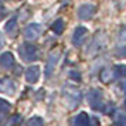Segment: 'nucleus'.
I'll list each match as a JSON object with an SVG mask.
<instances>
[{
  "instance_id": "nucleus-1",
  "label": "nucleus",
  "mask_w": 126,
  "mask_h": 126,
  "mask_svg": "<svg viewBox=\"0 0 126 126\" xmlns=\"http://www.w3.org/2000/svg\"><path fill=\"white\" fill-rule=\"evenodd\" d=\"M95 12H96V7L94 4H82L78 9V17L81 20H89L95 14Z\"/></svg>"
},
{
  "instance_id": "nucleus-2",
  "label": "nucleus",
  "mask_w": 126,
  "mask_h": 126,
  "mask_svg": "<svg viewBox=\"0 0 126 126\" xmlns=\"http://www.w3.org/2000/svg\"><path fill=\"white\" fill-rule=\"evenodd\" d=\"M89 103L94 109H101L102 110V95L98 91H91L89 92Z\"/></svg>"
},
{
  "instance_id": "nucleus-3",
  "label": "nucleus",
  "mask_w": 126,
  "mask_h": 126,
  "mask_svg": "<svg viewBox=\"0 0 126 126\" xmlns=\"http://www.w3.org/2000/svg\"><path fill=\"white\" fill-rule=\"evenodd\" d=\"M86 35H88V30L85 27H77L74 33V38H72V43H74L75 46H81L84 40L86 38Z\"/></svg>"
},
{
  "instance_id": "nucleus-4",
  "label": "nucleus",
  "mask_w": 126,
  "mask_h": 126,
  "mask_svg": "<svg viewBox=\"0 0 126 126\" xmlns=\"http://www.w3.org/2000/svg\"><path fill=\"white\" fill-rule=\"evenodd\" d=\"M20 52H21L24 60H29V61L30 60H35V57H37V50L33 46H23Z\"/></svg>"
},
{
  "instance_id": "nucleus-5",
  "label": "nucleus",
  "mask_w": 126,
  "mask_h": 126,
  "mask_svg": "<svg viewBox=\"0 0 126 126\" xmlns=\"http://www.w3.org/2000/svg\"><path fill=\"white\" fill-rule=\"evenodd\" d=\"M41 33V27L38 24H31L29 29L26 30V35L27 38H37Z\"/></svg>"
},
{
  "instance_id": "nucleus-6",
  "label": "nucleus",
  "mask_w": 126,
  "mask_h": 126,
  "mask_svg": "<svg viewBox=\"0 0 126 126\" xmlns=\"http://www.w3.org/2000/svg\"><path fill=\"white\" fill-rule=\"evenodd\" d=\"M38 77H40V68L38 67H31V68H29L27 74H26V78L30 82H35V81L38 79Z\"/></svg>"
},
{
  "instance_id": "nucleus-7",
  "label": "nucleus",
  "mask_w": 126,
  "mask_h": 126,
  "mask_svg": "<svg viewBox=\"0 0 126 126\" xmlns=\"http://www.w3.org/2000/svg\"><path fill=\"white\" fill-rule=\"evenodd\" d=\"M74 123L75 125H88L89 123V118H88V115L85 113V112H81L79 115H77V118L74 119Z\"/></svg>"
},
{
  "instance_id": "nucleus-8",
  "label": "nucleus",
  "mask_w": 126,
  "mask_h": 126,
  "mask_svg": "<svg viewBox=\"0 0 126 126\" xmlns=\"http://www.w3.org/2000/svg\"><path fill=\"white\" fill-rule=\"evenodd\" d=\"M58 61V52L57 51H54V52H51V55H50V60H48V67H47V75L50 74L52 71V67L55 65V63Z\"/></svg>"
},
{
  "instance_id": "nucleus-9",
  "label": "nucleus",
  "mask_w": 126,
  "mask_h": 126,
  "mask_svg": "<svg viewBox=\"0 0 126 126\" xmlns=\"http://www.w3.org/2000/svg\"><path fill=\"white\" fill-rule=\"evenodd\" d=\"M113 78V71L112 69H103L102 74H101V79L103 82H109V81H112Z\"/></svg>"
},
{
  "instance_id": "nucleus-10",
  "label": "nucleus",
  "mask_w": 126,
  "mask_h": 126,
  "mask_svg": "<svg viewBox=\"0 0 126 126\" xmlns=\"http://www.w3.org/2000/svg\"><path fill=\"white\" fill-rule=\"evenodd\" d=\"M52 30H54L57 34H61V33H63V30H64V21L61 20V18H58L57 21L52 24Z\"/></svg>"
},
{
  "instance_id": "nucleus-11",
  "label": "nucleus",
  "mask_w": 126,
  "mask_h": 126,
  "mask_svg": "<svg viewBox=\"0 0 126 126\" xmlns=\"http://www.w3.org/2000/svg\"><path fill=\"white\" fill-rule=\"evenodd\" d=\"M1 64H3L4 67H12V65H13L12 54H4V55L1 57Z\"/></svg>"
},
{
  "instance_id": "nucleus-12",
  "label": "nucleus",
  "mask_w": 126,
  "mask_h": 126,
  "mask_svg": "<svg viewBox=\"0 0 126 126\" xmlns=\"http://www.w3.org/2000/svg\"><path fill=\"white\" fill-rule=\"evenodd\" d=\"M115 122L119 123V125H126V116L122 115V113H118L115 116Z\"/></svg>"
},
{
  "instance_id": "nucleus-13",
  "label": "nucleus",
  "mask_w": 126,
  "mask_h": 126,
  "mask_svg": "<svg viewBox=\"0 0 126 126\" xmlns=\"http://www.w3.org/2000/svg\"><path fill=\"white\" fill-rule=\"evenodd\" d=\"M116 72L120 75H126V65H118L116 67Z\"/></svg>"
},
{
  "instance_id": "nucleus-14",
  "label": "nucleus",
  "mask_w": 126,
  "mask_h": 126,
  "mask_svg": "<svg viewBox=\"0 0 126 126\" xmlns=\"http://www.w3.org/2000/svg\"><path fill=\"white\" fill-rule=\"evenodd\" d=\"M119 54H120V55H125V57H126V47H122V48H120V50H119Z\"/></svg>"
},
{
  "instance_id": "nucleus-15",
  "label": "nucleus",
  "mask_w": 126,
  "mask_h": 126,
  "mask_svg": "<svg viewBox=\"0 0 126 126\" xmlns=\"http://www.w3.org/2000/svg\"><path fill=\"white\" fill-rule=\"evenodd\" d=\"M41 122H43L41 119H31L29 123H41Z\"/></svg>"
},
{
  "instance_id": "nucleus-16",
  "label": "nucleus",
  "mask_w": 126,
  "mask_h": 126,
  "mask_svg": "<svg viewBox=\"0 0 126 126\" xmlns=\"http://www.w3.org/2000/svg\"><path fill=\"white\" fill-rule=\"evenodd\" d=\"M125 108H126V99H125Z\"/></svg>"
}]
</instances>
